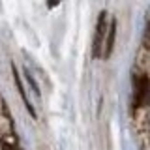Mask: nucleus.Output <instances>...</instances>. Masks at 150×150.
Wrapping results in <instances>:
<instances>
[{
  "mask_svg": "<svg viewBox=\"0 0 150 150\" xmlns=\"http://www.w3.org/2000/svg\"><path fill=\"white\" fill-rule=\"evenodd\" d=\"M107 13L103 11L100 19H98V25H96V36H94V56H100L103 51V43H105V36H107Z\"/></svg>",
  "mask_w": 150,
  "mask_h": 150,
  "instance_id": "obj_1",
  "label": "nucleus"
},
{
  "mask_svg": "<svg viewBox=\"0 0 150 150\" xmlns=\"http://www.w3.org/2000/svg\"><path fill=\"white\" fill-rule=\"evenodd\" d=\"M146 75H139V77L133 79V107H141L146 98Z\"/></svg>",
  "mask_w": 150,
  "mask_h": 150,
  "instance_id": "obj_2",
  "label": "nucleus"
},
{
  "mask_svg": "<svg viewBox=\"0 0 150 150\" xmlns=\"http://www.w3.org/2000/svg\"><path fill=\"white\" fill-rule=\"evenodd\" d=\"M115 36H116V21L111 19L109 26H107V36H105V43H103V54L109 56L112 51V45H115Z\"/></svg>",
  "mask_w": 150,
  "mask_h": 150,
  "instance_id": "obj_3",
  "label": "nucleus"
},
{
  "mask_svg": "<svg viewBox=\"0 0 150 150\" xmlns=\"http://www.w3.org/2000/svg\"><path fill=\"white\" fill-rule=\"evenodd\" d=\"M13 79H15V84H17V88H19V94H21V98H23V101H25V105H26V109H28V112H30L32 116H36V111H34V107H32V103L28 101V98H26L25 86H23V83H21V77H19V73H17L15 66H13Z\"/></svg>",
  "mask_w": 150,
  "mask_h": 150,
  "instance_id": "obj_4",
  "label": "nucleus"
},
{
  "mask_svg": "<svg viewBox=\"0 0 150 150\" xmlns=\"http://www.w3.org/2000/svg\"><path fill=\"white\" fill-rule=\"evenodd\" d=\"M60 2H62V0H47V4H49V8H54V6H58Z\"/></svg>",
  "mask_w": 150,
  "mask_h": 150,
  "instance_id": "obj_5",
  "label": "nucleus"
},
{
  "mask_svg": "<svg viewBox=\"0 0 150 150\" xmlns=\"http://www.w3.org/2000/svg\"><path fill=\"white\" fill-rule=\"evenodd\" d=\"M2 150H21V148H17V146H13V144H4Z\"/></svg>",
  "mask_w": 150,
  "mask_h": 150,
  "instance_id": "obj_6",
  "label": "nucleus"
}]
</instances>
